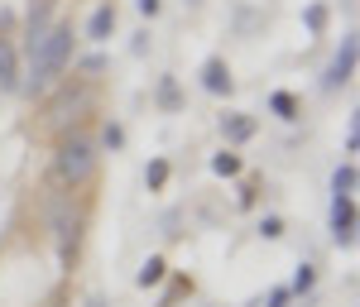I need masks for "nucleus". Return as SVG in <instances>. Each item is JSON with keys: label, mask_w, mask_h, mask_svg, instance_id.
<instances>
[{"label": "nucleus", "mask_w": 360, "mask_h": 307, "mask_svg": "<svg viewBox=\"0 0 360 307\" xmlns=\"http://www.w3.org/2000/svg\"><path fill=\"white\" fill-rule=\"evenodd\" d=\"M68 63H72V25H49V34L29 48V72H25V82H20V91H29V96L49 91L63 77Z\"/></svg>", "instance_id": "obj_1"}, {"label": "nucleus", "mask_w": 360, "mask_h": 307, "mask_svg": "<svg viewBox=\"0 0 360 307\" xmlns=\"http://www.w3.org/2000/svg\"><path fill=\"white\" fill-rule=\"evenodd\" d=\"M91 173H96V144L86 135H63L53 154L58 188H82V183H91Z\"/></svg>", "instance_id": "obj_2"}, {"label": "nucleus", "mask_w": 360, "mask_h": 307, "mask_svg": "<svg viewBox=\"0 0 360 307\" xmlns=\"http://www.w3.org/2000/svg\"><path fill=\"white\" fill-rule=\"evenodd\" d=\"M356 58H360V39H356V34H341L332 63L322 67V91H341V86H351V77H356Z\"/></svg>", "instance_id": "obj_3"}, {"label": "nucleus", "mask_w": 360, "mask_h": 307, "mask_svg": "<svg viewBox=\"0 0 360 307\" xmlns=\"http://www.w3.org/2000/svg\"><path fill=\"white\" fill-rule=\"evenodd\" d=\"M53 235H58V254L72 259L77 245H82V216L72 211V202H58L53 207Z\"/></svg>", "instance_id": "obj_4"}, {"label": "nucleus", "mask_w": 360, "mask_h": 307, "mask_svg": "<svg viewBox=\"0 0 360 307\" xmlns=\"http://www.w3.org/2000/svg\"><path fill=\"white\" fill-rule=\"evenodd\" d=\"M332 240L336 245H356V197H332Z\"/></svg>", "instance_id": "obj_5"}, {"label": "nucleus", "mask_w": 360, "mask_h": 307, "mask_svg": "<svg viewBox=\"0 0 360 307\" xmlns=\"http://www.w3.org/2000/svg\"><path fill=\"white\" fill-rule=\"evenodd\" d=\"M202 91H212V96H231L236 91V77H231L226 58H207L202 63Z\"/></svg>", "instance_id": "obj_6"}, {"label": "nucleus", "mask_w": 360, "mask_h": 307, "mask_svg": "<svg viewBox=\"0 0 360 307\" xmlns=\"http://www.w3.org/2000/svg\"><path fill=\"white\" fill-rule=\"evenodd\" d=\"M49 25H53V0H34L29 15H25V48H34L49 34Z\"/></svg>", "instance_id": "obj_7"}, {"label": "nucleus", "mask_w": 360, "mask_h": 307, "mask_svg": "<svg viewBox=\"0 0 360 307\" xmlns=\"http://www.w3.org/2000/svg\"><path fill=\"white\" fill-rule=\"evenodd\" d=\"M255 130H259V120H255V115H245V111H226V115H221V140H226V144L255 140Z\"/></svg>", "instance_id": "obj_8"}, {"label": "nucleus", "mask_w": 360, "mask_h": 307, "mask_svg": "<svg viewBox=\"0 0 360 307\" xmlns=\"http://www.w3.org/2000/svg\"><path fill=\"white\" fill-rule=\"evenodd\" d=\"M111 34H115V5L106 0V5L91 10V20H86V39H91V44H106Z\"/></svg>", "instance_id": "obj_9"}, {"label": "nucleus", "mask_w": 360, "mask_h": 307, "mask_svg": "<svg viewBox=\"0 0 360 307\" xmlns=\"http://www.w3.org/2000/svg\"><path fill=\"white\" fill-rule=\"evenodd\" d=\"M0 91H20V58L10 39H0Z\"/></svg>", "instance_id": "obj_10"}, {"label": "nucleus", "mask_w": 360, "mask_h": 307, "mask_svg": "<svg viewBox=\"0 0 360 307\" xmlns=\"http://www.w3.org/2000/svg\"><path fill=\"white\" fill-rule=\"evenodd\" d=\"M154 101H159V111H183V91H178V77H159V86H154Z\"/></svg>", "instance_id": "obj_11"}, {"label": "nucleus", "mask_w": 360, "mask_h": 307, "mask_svg": "<svg viewBox=\"0 0 360 307\" xmlns=\"http://www.w3.org/2000/svg\"><path fill=\"white\" fill-rule=\"evenodd\" d=\"M86 106H91V91H77V96H63V101H58L53 106V125H63V120H82V115L77 111H86Z\"/></svg>", "instance_id": "obj_12"}, {"label": "nucleus", "mask_w": 360, "mask_h": 307, "mask_svg": "<svg viewBox=\"0 0 360 307\" xmlns=\"http://www.w3.org/2000/svg\"><path fill=\"white\" fill-rule=\"evenodd\" d=\"M356 183H360L356 164H336V173H332V197H356Z\"/></svg>", "instance_id": "obj_13"}, {"label": "nucleus", "mask_w": 360, "mask_h": 307, "mask_svg": "<svg viewBox=\"0 0 360 307\" xmlns=\"http://www.w3.org/2000/svg\"><path fill=\"white\" fill-rule=\"evenodd\" d=\"M269 111H274L278 120H298V96H293V91H274V96H269Z\"/></svg>", "instance_id": "obj_14"}, {"label": "nucleus", "mask_w": 360, "mask_h": 307, "mask_svg": "<svg viewBox=\"0 0 360 307\" xmlns=\"http://www.w3.org/2000/svg\"><path fill=\"white\" fill-rule=\"evenodd\" d=\"M164 259L154 254V259H144V269H139V288H154V283H164Z\"/></svg>", "instance_id": "obj_15"}, {"label": "nucleus", "mask_w": 360, "mask_h": 307, "mask_svg": "<svg viewBox=\"0 0 360 307\" xmlns=\"http://www.w3.org/2000/svg\"><path fill=\"white\" fill-rule=\"evenodd\" d=\"M212 173H221V178H236V173H240V154H231V149H221V154L212 159Z\"/></svg>", "instance_id": "obj_16"}, {"label": "nucleus", "mask_w": 360, "mask_h": 307, "mask_svg": "<svg viewBox=\"0 0 360 307\" xmlns=\"http://www.w3.org/2000/svg\"><path fill=\"white\" fill-rule=\"evenodd\" d=\"M303 25H307V34H322V29H327V5H307Z\"/></svg>", "instance_id": "obj_17"}, {"label": "nucleus", "mask_w": 360, "mask_h": 307, "mask_svg": "<svg viewBox=\"0 0 360 307\" xmlns=\"http://www.w3.org/2000/svg\"><path fill=\"white\" fill-rule=\"evenodd\" d=\"M312 283H317V269H312V264H298V274H293V288H288V293H312Z\"/></svg>", "instance_id": "obj_18"}, {"label": "nucleus", "mask_w": 360, "mask_h": 307, "mask_svg": "<svg viewBox=\"0 0 360 307\" xmlns=\"http://www.w3.org/2000/svg\"><path fill=\"white\" fill-rule=\"evenodd\" d=\"M144 183H149V188H164L168 183V159H154V164L144 168Z\"/></svg>", "instance_id": "obj_19"}, {"label": "nucleus", "mask_w": 360, "mask_h": 307, "mask_svg": "<svg viewBox=\"0 0 360 307\" xmlns=\"http://www.w3.org/2000/svg\"><path fill=\"white\" fill-rule=\"evenodd\" d=\"M101 144H106V149H120V144H125V130H120L115 120H106V130H101Z\"/></svg>", "instance_id": "obj_20"}, {"label": "nucleus", "mask_w": 360, "mask_h": 307, "mask_svg": "<svg viewBox=\"0 0 360 307\" xmlns=\"http://www.w3.org/2000/svg\"><path fill=\"white\" fill-rule=\"evenodd\" d=\"M259 235H264V240H278V235H283V221H278V216H264V221H259Z\"/></svg>", "instance_id": "obj_21"}, {"label": "nucleus", "mask_w": 360, "mask_h": 307, "mask_svg": "<svg viewBox=\"0 0 360 307\" xmlns=\"http://www.w3.org/2000/svg\"><path fill=\"white\" fill-rule=\"evenodd\" d=\"M360 149V120L351 115V125H346V154H356Z\"/></svg>", "instance_id": "obj_22"}, {"label": "nucleus", "mask_w": 360, "mask_h": 307, "mask_svg": "<svg viewBox=\"0 0 360 307\" xmlns=\"http://www.w3.org/2000/svg\"><path fill=\"white\" fill-rule=\"evenodd\" d=\"M135 10H139V15H144V20H154V15L164 10V0H135Z\"/></svg>", "instance_id": "obj_23"}, {"label": "nucleus", "mask_w": 360, "mask_h": 307, "mask_svg": "<svg viewBox=\"0 0 360 307\" xmlns=\"http://www.w3.org/2000/svg\"><path fill=\"white\" fill-rule=\"evenodd\" d=\"M293 303V293H288V288H274V293H269V307H288Z\"/></svg>", "instance_id": "obj_24"}, {"label": "nucleus", "mask_w": 360, "mask_h": 307, "mask_svg": "<svg viewBox=\"0 0 360 307\" xmlns=\"http://www.w3.org/2000/svg\"><path fill=\"white\" fill-rule=\"evenodd\" d=\"M101 67H106V58H101V53H91V58H82V72H101Z\"/></svg>", "instance_id": "obj_25"}, {"label": "nucleus", "mask_w": 360, "mask_h": 307, "mask_svg": "<svg viewBox=\"0 0 360 307\" xmlns=\"http://www.w3.org/2000/svg\"><path fill=\"white\" fill-rule=\"evenodd\" d=\"M10 29H15V15H10V10H0V39H5Z\"/></svg>", "instance_id": "obj_26"}, {"label": "nucleus", "mask_w": 360, "mask_h": 307, "mask_svg": "<svg viewBox=\"0 0 360 307\" xmlns=\"http://www.w3.org/2000/svg\"><path fill=\"white\" fill-rule=\"evenodd\" d=\"M82 307H106V298H101V293H91V298H86Z\"/></svg>", "instance_id": "obj_27"}, {"label": "nucleus", "mask_w": 360, "mask_h": 307, "mask_svg": "<svg viewBox=\"0 0 360 307\" xmlns=\"http://www.w3.org/2000/svg\"><path fill=\"white\" fill-rule=\"evenodd\" d=\"M193 5H197V0H193Z\"/></svg>", "instance_id": "obj_28"}]
</instances>
